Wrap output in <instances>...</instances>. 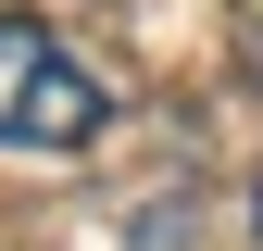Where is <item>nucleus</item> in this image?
<instances>
[{
  "mask_svg": "<svg viewBox=\"0 0 263 251\" xmlns=\"http://www.w3.org/2000/svg\"><path fill=\"white\" fill-rule=\"evenodd\" d=\"M101 126H113V88L38 13H0V151H88Z\"/></svg>",
  "mask_w": 263,
  "mask_h": 251,
  "instance_id": "obj_1",
  "label": "nucleus"
},
{
  "mask_svg": "<svg viewBox=\"0 0 263 251\" xmlns=\"http://www.w3.org/2000/svg\"><path fill=\"white\" fill-rule=\"evenodd\" d=\"M251 239H263V188H251Z\"/></svg>",
  "mask_w": 263,
  "mask_h": 251,
  "instance_id": "obj_2",
  "label": "nucleus"
}]
</instances>
